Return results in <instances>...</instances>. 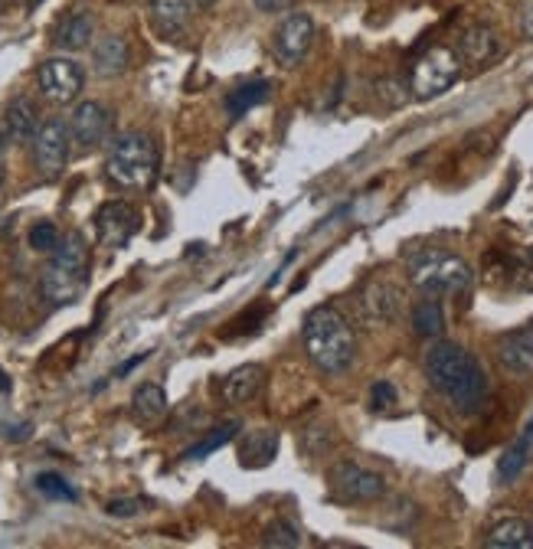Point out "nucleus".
<instances>
[{"mask_svg": "<svg viewBox=\"0 0 533 549\" xmlns=\"http://www.w3.org/2000/svg\"><path fill=\"white\" fill-rule=\"evenodd\" d=\"M422 370H426L429 386L452 402L458 416H478L488 402V376H484L481 363L452 340H435L426 350Z\"/></svg>", "mask_w": 533, "mask_h": 549, "instance_id": "nucleus-1", "label": "nucleus"}, {"mask_svg": "<svg viewBox=\"0 0 533 549\" xmlns=\"http://www.w3.org/2000/svg\"><path fill=\"white\" fill-rule=\"evenodd\" d=\"M301 340H305L308 360L327 376L347 373L357 357L354 327H350L347 317L337 308H331V304H318V308L308 311L305 327H301Z\"/></svg>", "mask_w": 533, "mask_h": 549, "instance_id": "nucleus-2", "label": "nucleus"}, {"mask_svg": "<svg viewBox=\"0 0 533 549\" xmlns=\"http://www.w3.org/2000/svg\"><path fill=\"white\" fill-rule=\"evenodd\" d=\"M161 170V151L148 131L118 134L105 157V174L121 190H151Z\"/></svg>", "mask_w": 533, "mask_h": 549, "instance_id": "nucleus-3", "label": "nucleus"}, {"mask_svg": "<svg viewBox=\"0 0 533 549\" xmlns=\"http://www.w3.org/2000/svg\"><path fill=\"white\" fill-rule=\"evenodd\" d=\"M86 285H89V246L79 233H69L53 249V259L43 272L40 291L53 308H66V304H72L86 291Z\"/></svg>", "mask_w": 533, "mask_h": 549, "instance_id": "nucleus-4", "label": "nucleus"}, {"mask_svg": "<svg viewBox=\"0 0 533 549\" xmlns=\"http://www.w3.org/2000/svg\"><path fill=\"white\" fill-rule=\"evenodd\" d=\"M409 278L426 295H462L471 285V265L445 249H422L409 259Z\"/></svg>", "mask_w": 533, "mask_h": 549, "instance_id": "nucleus-5", "label": "nucleus"}, {"mask_svg": "<svg viewBox=\"0 0 533 549\" xmlns=\"http://www.w3.org/2000/svg\"><path fill=\"white\" fill-rule=\"evenodd\" d=\"M462 76V56H458L452 46H432V50L422 53L413 72H409V92L416 99H435V95L448 92Z\"/></svg>", "mask_w": 533, "mask_h": 549, "instance_id": "nucleus-6", "label": "nucleus"}, {"mask_svg": "<svg viewBox=\"0 0 533 549\" xmlns=\"http://www.w3.org/2000/svg\"><path fill=\"white\" fill-rule=\"evenodd\" d=\"M386 494V481L377 471L357 465V461H337L327 471V497L334 504H370Z\"/></svg>", "mask_w": 533, "mask_h": 549, "instance_id": "nucleus-7", "label": "nucleus"}, {"mask_svg": "<svg viewBox=\"0 0 533 549\" xmlns=\"http://www.w3.org/2000/svg\"><path fill=\"white\" fill-rule=\"evenodd\" d=\"M403 301H406L403 288L386 282V278H373V282L360 288L357 314L370 331H380V327H390L396 321L399 311H403Z\"/></svg>", "mask_w": 533, "mask_h": 549, "instance_id": "nucleus-8", "label": "nucleus"}, {"mask_svg": "<svg viewBox=\"0 0 533 549\" xmlns=\"http://www.w3.org/2000/svg\"><path fill=\"white\" fill-rule=\"evenodd\" d=\"M69 141H72V131L66 121L50 118L40 125V131H36L33 138V161L43 180L63 177V170L69 164Z\"/></svg>", "mask_w": 533, "mask_h": 549, "instance_id": "nucleus-9", "label": "nucleus"}, {"mask_svg": "<svg viewBox=\"0 0 533 549\" xmlns=\"http://www.w3.org/2000/svg\"><path fill=\"white\" fill-rule=\"evenodd\" d=\"M36 82H40V92L46 102L53 105H72L79 99L82 85H86V72L79 63H72L66 56H53L46 59L36 72Z\"/></svg>", "mask_w": 533, "mask_h": 549, "instance_id": "nucleus-10", "label": "nucleus"}, {"mask_svg": "<svg viewBox=\"0 0 533 549\" xmlns=\"http://www.w3.org/2000/svg\"><path fill=\"white\" fill-rule=\"evenodd\" d=\"M314 46V20L311 14H288L275 30V59L285 69H298Z\"/></svg>", "mask_w": 533, "mask_h": 549, "instance_id": "nucleus-11", "label": "nucleus"}, {"mask_svg": "<svg viewBox=\"0 0 533 549\" xmlns=\"http://www.w3.org/2000/svg\"><path fill=\"white\" fill-rule=\"evenodd\" d=\"M138 223H141L138 210L125 200H108L95 213V233H99V242L105 249L128 246V239L138 233Z\"/></svg>", "mask_w": 533, "mask_h": 549, "instance_id": "nucleus-12", "label": "nucleus"}, {"mask_svg": "<svg viewBox=\"0 0 533 549\" xmlns=\"http://www.w3.org/2000/svg\"><path fill=\"white\" fill-rule=\"evenodd\" d=\"M112 125L115 118L102 102H79L69 118L72 141L82 144V148H99V144H105L112 138Z\"/></svg>", "mask_w": 533, "mask_h": 549, "instance_id": "nucleus-13", "label": "nucleus"}, {"mask_svg": "<svg viewBox=\"0 0 533 549\" xmlns=\"http://www.w3.org/2000/svg\"><path fill=\"white\" fill-rule=\"evenodd\" d=\"M498 360L501 366L517 380H530L533 376V324L511 331L498 340Z\"/></svg>", "mask_w": 533, "mask_h": 549, "instance_id": "nucleus-14", "label": "nucleus"}, {"mask_svg": "<svg viewBox=\"0 0 533 549\" xmlns=\"http://www.w3.org/2000/svg\"><path fill=\"white\" fill-rule=\"evenodd\" d=\"M458 56H462V63L468 66H488L494 59L501 56V36L488 23H475V27H468L462 33V40H458Z\"/></svg>", "mask_w": 533, "mask_h": 549, "instance_id": "nucleus-15", "label": "nucleus"}, {"mask_svg": "<svg viewBox=\"0 0 533 549\" xmlns=\"http://www.w3.org/2000/svg\"><path fill=\"white\" fill-rule=\"evenodd\" d=\"M265 386V370L259 363H242L236 366V370H229L223 376V386L220 393L223 399L229 402V406H246V402H252Z\"/></svg>", "mask_w": 533, "mask_h": 549, "instance_id": "nucleus-16", "label": "nucleus"}, {"mask_svg": "<svg viewBox=\"0 0 533 549\" xmlns=\"http://www.w3.org/2000/svg\"><path fill=\"white\" fill-rule=\"evenodd\" d=\"M278 448H282V438H278L275 429L246 432L239 438V461L246 468H269L278 458Z\"/></svg>", "mask_w": 533, "mask_h": 549, "instance_id": "nucleus-17", "label": "nucleus"}, {"mask_svg": "<svg viewBox=\"0 0 533 549\" xmlns=\"http://www.w3.org/2000/svg\"><path fill=\"white\" fill-rule=\"evenodd\" d=\"M92 33H95V20H92L89 10H72V14L59 20L53 43L59 46V50L76 53V50H86V46L92 43Z\"/></svg>", "mask_w": 533, "mask_h": 549, "instance_id": "nucleus-18", "label": "nucleus"}, {"mask_svg": "<svg viewBox=\"0 0 533 549\" xmlns=\"http://www.w3.org/2000/svg\"><path fill=\"white\" fill-rule=\"evenodd\" d=\"M167 416V393L157 383H144L135 389V396H131V419L144 429H154V425H161Z\"/></svg>", "mask_w": 533, "mask_h": 549, "instance_id": "nucleus-19", "label": "nucleus"}, {"mask_svg": "<svg viewBox=\"0 0 533 549\" xmlns=\"http://www.w3.org/2000/svg\"><path fill=\"white\" fill-rule=\"evenodd\" d=\"M533 461V419L527 422V429L514 438V445L504 451L501 461H498V481L501 484H514L524 468Z\"/></svg>", "mask_w": 533, "mask_h": 549, "instance_id": "nucleus-20", "label": "nucleus"}, {"mask_svg": "<svg viewBox=\"0 0 533 549\" xmlns=\"http://www.w3.org/2000/svg\"><path fill=\"white\" fill-rule=\"evenodd\" d=\"M36 131H40V112H36L33 99H27V95H17V99L7 105V134H10V141L27 144V141L36 138Z\"/></svg>", "mask_w": 533, "mask_h": 549, "instance_id": "nucleus-21", "label": "nucleus"}, {"mask_svg": "<svg viewBox=\"0 0 533 549\" xmlns=\"http://www.w3.org/2000/svg\"><path fill=\"white\" fill-rule=\"evenodd\" d=\"M484 546L491 549H533V527L520 517L498 520L484 536Z\"/></svg>", "mask_w": 533, "mask_h": 549, "instance_id": "nucleus-22", "label": "nucleus"}, {"mask_svg": "<svg viewBox=\"0 0 533 549\" xmlns=\"http://www.w3.org/2000/svg\"><path fill=\"white\" fill-rule=\"evenodd\" d=\"M128 43L121 40V36H102L99 43H95V50H92V63H95V72L105 79H112V76H121V72L128 69Z\"/></svg>", "mask_w": 533, "mask_h": 549, "instance_id": "nucleus-23", "label": "nucleus"}, {"mask_svg": "<svg viewBox=\"0 0 533 549\" xmlns=\"http://www.w3.org/2000/svg\"><path fill=\"white\" fill-rule=\"evenodd\" d=\"M269 92H272V85L265 82V79L239 85V89H233V92L226 95V112H229V118H242L246 112H252V108L269 99Z\"/></svg>", "mask_w": 533, "mask_h": 549, "instance_id": "nucleus-24", "label": "nucleus"}, {"mask_svg": "<svg viewBox=\"0 0 533 549\" xmlns=\"http://www.w3.org/2000/svg\"><path fill=\"white\" fill-rule=\"evenodd\" d=\"M413 331L419 337H442L445 331V311H442V301H435V295H429L426 301H419L413 308Z\"/></svg>", "mask_w": 533, "mask_h": 549, "instance_id": "nucleus-25", "label": "nucleus"}, {"mask_svg": "<svg viewBox=\"0 0 533 549\" xmlns=\"http://www.w3.org/2000/svg\"><path fill=\"white\" fill-rule=\"evenodd\" d=\"M151 10H154V20H157V27H161V33L177 36L187 27L190 0H151Z\"/></svg>", "mask_w": 533, "mask_h": 549, "instance_id": "nucleus-26", "label": "nucleus"}, {"mask_svg": "<svg viewBox=\"0 0 533 549\" xmlns=\"http://www.w3.org/2000/svg\"><path fill=\"white\" fill-rule=\"evenodd\" d=\"M239 435V422H223V425H216V429H210L207 435L200 438L197 445H190L184 451V461H200V458H207L213 455V451H220L223 445H229L233 438Z\"/></svg>", "mask_w": 533, "mask_h": 549, "instance_id": "nucleus-27", "label": "nucleus"}, {"mask_svg": "<svg viewBox=\"0 0 533 549\" xmlns=\"http://www.w3.org/2000/svg\"><path fill=\"white\" fill-rule=\"evenodd\" d=\"M36 491H40L43 497H50V500H66V504H72V500H79L76 494V487H72L63 474H56V471H43V474H36Z\"/></svg>", "mask_w": 533, "mask_h": 549, "instance_id": "nucleus-28", "label": "nucleus"}, {"mask_svg": "<svg viewBox=\"0 0 533 549\" xmlns=\"http://www.w3.org/2000/svg\"><path fill=\"white\" fill-rule=\"evenodd\" d=\"M262 546L295 549V546H301V533H298V530L292 527V523L278 520V523H272L269 530H265V536H262Z\"/></svg>", "mask_w": 533, "mask_h": 549, "instance_id": "nucleus-29", "label": "nucleus"}, {"mask_svg": "<svg viewBox=\"0 0 533 549\" xmlns=\"http://www.w3.org/2000/svg\"><path fill=\"white\" fill-rule=\"evenodd\" d=\"M59 246V229L53 223H36L30 229V249L36 252H53Z\"/></svg>", "mask_w": 533, "mask_h": 549, "instance_id": "nucleus-30", "label": "nucleus"}, {"mask_svg": "<svg viewBox=\"0 0 533 549\" xmlns=\"http://www.w3.org/2000/svg\"><path fill=\"white\" fill-rule=\"evenodd\" d=\"M390 406H396V386L390 380H377V383H373V389H370V409L383 412Z\"/></svg>", "mask_w": 533, "mask_h": 549, "instance_id": "nucleus-31", "label": "nucleus"}, {"mask_svg": "<svg viewBox=\"0 0 533 549\" xmlns=\"http://www.w3.org/2000/svg\"><path fill=\"white\" fill-rule=\"evenodd\" d=\"M144 510V500L141 497H131V500H112L108 504V514L112 517H135Z\"/></svg>", "mask_w": 533, "mask_h": 549, "instance_id": "nucleus-32", "label": "nucleus"}, {"mask_svg": "<svg viewBox=\"0 0 533 549\" xmlns=\"http://www.w3.org/2000/svg\"><path fill=\"white\" fill-rule=\"evenodd\" d=\"M520 30H524L527 40H533V0H527L524 10H520Z\"/></svg>", "mask_w": 533, "mask_h": 549, "instance_id": "nucleus-33", "label": "nucleus"}, {"mask_svg": "<svg viewBox=\"0 0 533 549\" xmlns=\"http://www.w3.org/2000/svg\"><path fill=\"white\" fill-rule=\"evenodd\" d=\"M0 432H4L7 442H23V438L30 435V425L23 422V425H14V429H10V425H4V429H0Z\"/></svg>", "mask_w": 533, "mask_h": 549, "instance_id": "nucleus-34", "label": "nucleus"}, {"mask_svg": "<svg viewBox=\"0 0 533 549\" xmlns=\"http://www.w3.org/2000/svg\"><path fill=\"white\" fill-rule=\"evenodd\" d=\"M292 4H295V0H256V7L265 10V14H278V10H285Z\"/></svg>", "mask_w": 533, "mask_h": 549, "instance_id": "nucleus-35", "label": "nucleus"}, {"mask_svg": "<svg viewBox=\"0 0 533 549\" xmlns=\"http://www.w3.org/2000/svg\"><path fill=\"white\" fill-rule=\"evenodd\" d=\"M4 177H7V161H4V141H0V187H4Z\"/></svg>", "mask_w": 533, "mask_h": 549, "instance_id": "nucleus-36", "label": "nucleus"}, {"mask_svg": "<svg viewBox=\"0 0 533 549\" xmlns=\"http://www.w3.org/2000/svg\"><path fill=\"white\" fill-rule=\"evenodd\" d=\"M7 389H10V376L0 370V393H7Z\"/></svg>", "mask_w": 533, "mask_h": 549, "instance_id": "nucleus-37", "label": "nucleus"}, {"mask_svg": "<svg viewBox=\"0 0 533 549\" xmlns=\"http://www.w3.org/2000/svg\"><path fill=\"white\" fill-rule=\"evenodd\" d=\"M193 4H200V7H213L216 0H193Z\"/></svg>", "mask_w": 533, "mask_h": 549, "instance_id": "nucleus-38", "label": "nucleus"}]
</instances>
